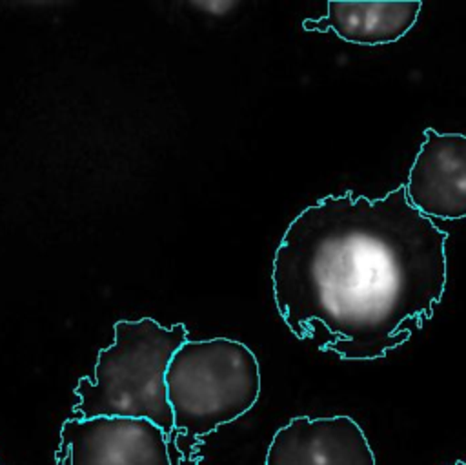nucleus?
I'll use <instances>...</instances> for the list:
<instances>
[{
  "label": "nucleus",
  "mask_w": 466,
  "mask_h": 465,
  "mask_svg": "<svg viewBox=\"0 0 466 465\" xmlns=\"http://www.w3.org/2000/svg\"><path fill=\"white\" fill-rule=\"evenodd\" d=\"M453 465H466V460H459V461H455Z\"/></svg>",
  "instance_id": "obj_8"
},
{
  "label": "nucleus",
  "mask_w": 466,
  "mask_h": 465,
  "mask_svg": "<svg viewBox=\"0 0 466 465\" xmlns=\"http://www.w3.org/2000/svg\"><path fill=\"white\" fill-rule=\"evenodd\" d=\"M420 0H329L322 18L304 20L306 31H333L359 46H384L400 40L417 22Z\"/></svg>",
  "instance_id": "obj_7"
},
{
  "label": "nucleus",
  "mask_w": 466,
  "mask_h": 465,
  "mask_svg": "<svg viewBox=\"0 0 466 465\" xmlns=\"http://www.w3.org/2000/svg\"><path fill=\"white\" fill-rule=\"evenodd\" d=\"M115 341L98 352L93 377L75 387L76 418H142L158 425L167 438L173 412L167 403L166 370L173 354L187 341L182 323L162 326L151 317L116 321Z\"/></svg>",
  "instance_id": "obj_2"
},
{
  "label": "nucleus",
  "mask_w": 466,
  "mask_h": 465,
  "mask_svg": "<svg viewBox=\"0 0 466 465\" xmlns=\"http://www.w3.org/2000/svg\"><path fill=\"white\" fill-rule=\"evenodd\" d=\"M264 465H375V454L350 416H297L273 434Z\"/></svg>",
  "instance_id": "obj_6"
},
{
  "label": "nucleus",
  "mask_w": 466,
  "mask_h": 465,
  "mask_svg": "<svg viewBox=\"0 0 466 465\" xmlns=\"http://www.w3.org/2000/svg\"><path fill=\"white\" fill-rule=\"evenodd\" d=\"M166 388L173 412L169 441L182 454L180 465H195L191 450L200 449L208 434L238 419L257 403L258 361L235 339H187L167 365Z\"/></svg>",
  "instance_id": "obj_3"
},
{
  "label": "nucleus",
  "mask_w": 466,
  "mask_h": 465,
  "mask_svg": "<svg viewBox=\"0 0 466 465\" xmlns=\"http://www.w3.org/2000/svg\"><path fill=\"white\" fill-rule=\"evenodd\" d=\"M448 232L400 184L370 199L326 195L286 228L273 255V299L291 334L344 361L386 357L433 317Z\"/></svg>",
  "instance_id": "obj_1"
},
{
  "label": "nucleus",
  "mask_w": 466,
  "mask_h": 465,
  "mask_svg": "<svg viewBox=\"0 0 466 465\" xmlns=\"http://www.w3.org/2000/svg\"><path fill=\"white\" fill-rule=\"evenodd\" d=\"M404 186L410 204L431 221L464 219L466 135L426 128Z\"/></svg>",
  "instance_id": "obj_5"
},
{
  "label": "nucleus",
  "mask_w": 466,
  "mask_h": 465,
  "mask_svg": "<svg viewBox=\"0 0 466 465\" xmlns=\"http://www.w3.org/2000/svg\"><path fill=\"white\" fill-rule=\"evenodd\" d=\"M55 460L56 465H171L169 438L142 418H69Z\"/></svg>",
  "instance_id": "obj_4"
}]
</instances>
